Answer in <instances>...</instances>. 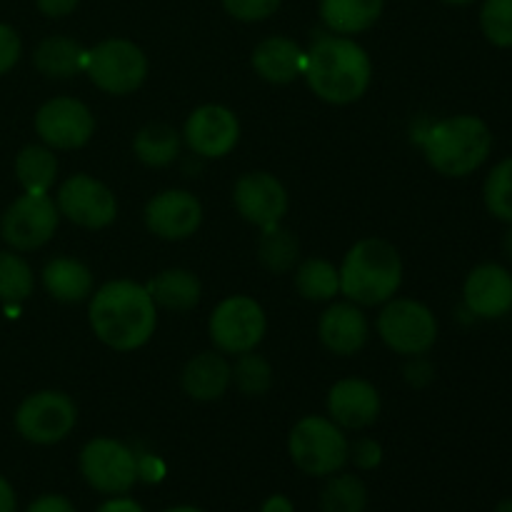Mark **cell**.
Instances as JSON below:
<instances>
[{"label":"cell","mask_w":512,"mask_h":512,"mask_svg":"<svg viewBox=\"0 0 512 512\" xmlns=\"http://www.w3.org/2000/svg\"><path fill=\"white\" fill-rule=\"evenodd\" d=\"M463 303L473 318L500 320L512 313V270L503 263H480L465 275Z\"/></svg>","instance_id":"e0dca14e"},{"label":"cell","mask_w":512,"mask_h":512,"mask_svg":"<svg viewBox=\"0 0 512 512\" xmlns=\"http://www.w3.org/2000/svg\"><path fill=\"white\" fill-rule=\"evenodd\" d=\"M328 418L343 430H365L380 418V393L363 378L338 380L328 390Z\"/></svg>","instance_id":"ac0fdd59"},{"label":"cell","mask_w":512,"mask_h":512,"mask_svg":"<svg viewBox=\"0 0 512 512\" xmlns=\"http://www.w3.org/2000/svg\"><path fill=\"white\" fill-rule=\"evenodd\" d=\"M25 512H75V505L70 503L65 495L48 493V495H40V498H35Z\"/></svg>","instance_id":"f35d334b"},{"label":"cell","mask_w":512,"mask_h":512,"mask_svg":"<svg viewBox=\"0 0 512 512\" xmlns=\"http://www.w3.org/2000/svg\"><path fill=\"white\" fill-rule=\"evenodd\" d=\"M260 512H295V505L288 495H270Z\"/></svg>","instance_id":"ee69618b"},{"label":"cell","mask_w":512,"mask_h":512,"mask_svg":"<svg viewBox=\"0 0 512 512\" xmlns=\"http://www.w3.org/2000/svg\"><path fill=\"white\" fill-rule=\"evenodd\" d=\"M95 512H145L143 505L133 498H125V495H110V500H105Z\"/></svg>","instance_id":"b9f144b4"},{"label":"cell","mask_w":512,"mask_h":512,"mask_svg":"<svg viewBox=\"0 0 512 512\" xmlns=\"http://www.w3.org/2000/svg\"><path fill=\"white\" fill-rule=\"evenodd\" d=\"M350 460L355 463V468L375 470L383 463V448H380L378 440L360 438L350 445Z\"/></svg>","instance_id":"8d00e7d4"},{"label":"cell","mask_w":512,"mask_h":512,"mask_svg":"<svg viewBox=\"0 0 512 512\" xmlns=\"http://www.w3.org/2000/svg\"><path fill=\"white\" fill-rule=\"evenodd\" d=\"M80 475L103 495H125L138 483V455L115 438H93L80 450Z\"/></svg>","instance_id":"30bf717a"},{"label":"cell","mask_w":512,"mask_h":512,"mask_svg":"<svg viewBox=\"0 0 512 512\" xmlns=\"http://www.w3.org/2000/svg\"><path fill=\"white\" fill-rule=\"evenodd\" d=\"M385 0H320V20L335 35H358L373 28Z\"/></svg>","instance_id":"d4e9b609"},{"label":"cell","mask_w":512,"mask_h":512,"mask_svg":"<svg viewBox=\"0 0 512 512\" xmlns=\"http://www.w3.org/2000/svg\"><path fill=\"white\" fill-rule=\"evenodd\" d=\"M165 475V465L153 455H138V480H148V483H158Z\"/></svg>","instance_id":"ab89813d"},{"label":"cell","mask_w":512,"mask_h":512,"mask_svg":"<svg viewBox=\"0 0 512 512\" xmlns=\"http://www.w3.org/2000/svg\"><path fill=\"white\" fill-rule=\"evenodd\" d=\"M340 273V293L360 308L388 303L403 285V260L393 243L383 238H363L345 253Z\"/></svg>","instance_id":"277c9868"},{"label":"cell","mask_w":512,"mask_h":512,"mask_svg":"<svg viewBox=\"0 0 512 512\" xmlns=\"http://www.w3.org/2000/svg\"><path fill=\"white\" fill-rule=\"evenodd\" d=\"M495 512H512V498L500 500V503L495 505Z\"/></svg>","instance_id":"7dc6e473"},{"label":"cell","mask_w":512,"mask_h":512,"mask_svg":"<svg viewBox=\"0 0 512 512\" xmlns=\"http://www.w3.org/2000/svg\"><path fill=\"white\" fill-rule=\"evenodd\" d=\"M35 133L53 150H78L95 135V115L83 100L60 95L40 105L35 113Z\"/></svg>","instance_id":"4fadbf2b"},{"label":"cell","mask_w":512,"mask_h":512,"mask_svg":"<svg viewBox=\"0 0 512 512\" xmlns=\"http://www.w3.org/2000/svg\"><path fill=\"white\" fill-rule=\"evenodd\" d=\"M485 210L500 223H512V155L493 165L483 183Z\"/></svg>","instance_id":"1f68e13d"},{"label":"cell","mask_w":512,"mask_h":512,"mask_svg":"<svg viewBox=\"0 0 512 512\" xmlns=\"http://www.w3.org/2000/svg\"><path fill=\"white\" fill-rule=\"evenodd\" d=\"M33 65L40 75L53 80H68L85 73L88 50L68 35H50L40 40L33 53Z\"/></svg>","instance_id":"603a6c76"},{"label":"cell","mask_w":512,"mask_h":512,"mask_svg":"<svg viewBox=\"0 0 512 512\" xmlns=\"http://www.w3.org/2000/svg\"><path fill=\"white\" fill-rule=\"evenodd\" d=\"M18 510V495H15L13 485L0 475V512H15Z\"/></svg>","instance_id":"7bdbcfd3"},{"label":"cell","mask_w":512,"mask_h":512,"mask_svg":"<svg viewBox=\"0 0 512 512\" xmlns=\"http://www.w3.org/2000/svg\"><path fill=\"white\" fill-rule=\"evenodd\" d=\"M368 488L358 475L335 473L320 490V512H365Z\"/></svg>","instance_id":"f546056e"},{"label":"cell","mask_w":512,"mask_h":512,"mask_svg":"<svg viewBox=\"0 0 512 512\" xmlns=\"http://www.w3.org/2000/svg\"><path fill=\"white\" fill-rule=\"evenodd\" d=\"M233 205L245 223L263 230L285 218L290 200L288 190L275 175L255 170L238 178L233 188Z\"/></svg>","instance_id":"9a60e30c"},{"label":"cell","mask_w":512,"mask_h":512,"mask_svg":"<svg viewBox=\"0 0 512 512\" xmlns=\"http://www.w3.org/2000/svg\"><path fill=\"white\" fill-rule=\"evenodd\" d=\"M378 335L393 353L418 358L438 343V318L420 300L390 298L378 315Z\"/></svg>","instance_id":"8992f818"},{"label":"cell","mask_w":512,"mask_h":512,"mask_svg":"<svg viewBox=\"0 0 512 512\" xmlns=\"http://www.w3.org/2000/svg\"><path fill=\"white\" fill-rule=\"evenodd\" d=\"M493 130L480 115L460 113L435 120L420 133V148L435 173L445 178H468L493 155Z\"/></svg>","instance_id":"3957f363"},{"label":"cell","mask_w":512,"mask_h":512,"mask_svg":"<svg viewBox=\"0 0 512 512\" xmlns=\"http://www.w3.org/2000/svg\"><path fill=\"white\" fill-rule=\"evenodd\" d=\"M145 288H148L153 303L170 313H188L200 303V295H203L198 275L185 268L163 270Z\"/></svg>","instance_id":"cb8c5ba5"},{"label":"cell","mask_w":512,"mask_h":512,"mask_svg":"<svg viewBox=\"0 0 512 512\" xmlns=\"http://www.w3.org/2000/svg\"><path fill=\"white\" fill-rule=\"evenodd\" d=\"M443 3H448V5H470V3H475V0H443Z\"/></svg>","instance_id":"c3c4849f"},{"label":"cell","mask_w":512,"mask_h":512,"mask_svg":"<svg viewBox=\"0 0 512 512\" xmlns=\"http://www.w3.org/2000/svg\"><path fill=\"white\" fill-rule=\"evenodd\" d=\"M15 178L23 193L48 195L58 180V158L48 145H25L15 155Z\"/></svg>","instance_id":"484cf974"},{"label":"cell","mask_w":512,"mask_h":512,"mask_svg":"<svg viewBox=\"0 0 512 512\" xmlns=\"http://www.w3.org/2000/svg\"><path fill=\"white\" fill-rule=\"evenodd\" d=\"M253 68L265 83L288 85L293 80L303 78L305 70V50L295 40L285 35H273L253 50Z\"/></svg>","instance_id":"44dd1931"},{"label":"cell","mask_w":512,"mask_h":512,"mask_svg":"<svg viewBox=\"0 0 512 512\" xmlns=\"http://www.w3.org/2000/svg\"><path fill=\"white\" fill-rule=\"evenodd\" d=\"M295 288L310 303H330L340 293V273L330 260L308 258L295 265Z\"/></svg>","instance_id":"83f0119b"},{"label":"cell","mask_w":512,"mask_h":512,"mask_svg":"<svg viewBox=\"0 0 512 512\" xmlns=\"http://www.w3.org/2000/svg\"><path fill=\"white\" fill-rule=\"evenodd\" d=\"M303 78L323 103H358L373 83V63L360 43L348 35H318L305 50Z\"/></svg>","instance_id":"7a4b0ae2"},{"label":"cell","mask_w":512,"mask_h":512,"mask_svg":"<svg viewBox=\"0 0 512 512\" xmlns=\"http://www.w3.org/2000/svg\"><path fill=\"white\" fill-rule=\"evenodd\" d=\"M258 255L260 263L265 265V270L275 275H283L295 270L300 260V243L288 228L283 225H270L263 228V235L258 240Z\"/></svg>","instance_id":"f1b7e54d"},{"label":"cell","mask_w":512,"mask_h":512,"mask_svg":"<svg viewBox=\"0 0 512 512\" xmlns=\"http://www.w3.org/2000/svg\"><path fill=\"white\" fill-rule=\"evenodd\" d=\"M78 3L80 0H35L40 13L48 15V18H65L78 8Z\"/></svg>","instance_id":"60d3db41"},{"label":"cell","mask_w":512,"mask_h":512,"mask_svg":"<svg viewBox=\"0 0 512 512\" xmlns=\"http://www.w3.org/2000/svg\"><path fill=\"white\" fill-rule=\"evenodd\" d=\"M60 218L85 230H103L118 218L115 193L93 175L75 173L65 180L55 195Z\"/></svg>","instance_id":"7c38bea8"},{"label":"cell","mask_w":512,"mask_h":512,"mask_svg":"<svg viewBox=\"0 0 512 512\" xmlns=\"http://www.w3.org/2000/svg\"><path fill=\"white\" fill-rule=\"evenodd\" d=\"M435 368L430 365V360L425 355H418V358H408V365H405V380L413 388H425V385L433 383Z\"/></svg>","instance_id":"74e56055"},{"label":"cell","mask_w":512,"mask_h":512,"mask_svg":"<svg viewBox=\"0 0 512 512\" xmlns=\"http://www.w3.org/2000/svg\"><path fill=\"white\" fill-rule=\"evenodd\" d=\"M20 53H23V43H20L18 30L0 23V75L10 73L18 65Z\"/></svg>","instance_id":"d590c367"},{"label":"cell","mask_w":512,"mask_h":512,"mask_svg":"<svg viewBox=\"0 0 512 512\" xmlns=\"http://www.w3.org/2000/svg\"><path fill=\"white\" fill-rule=\"evenodd\" d=\"M88 320L100 343L118 353H130L143 348L155 335L158 305L145 285L133 280H110L90 295Z\"/></svg>","instance_id":"6da1fadb"},{"label":"cell","mask_w":512,"mask_h":512,"mask_svg":"<svg viewBox=\"0 0 512 512\" xmlns=\"http://www.w3.org/2000/svg\"><path fill=\"white\" fill-rule=\"evenodd\" d=\"M85 75L108 95H130L148 78V58L133 40L110 38L88 50Z\"/></svg>","instance_id":"52a82bcc"},{"label":"cell","mask_w":512,"mask_h":512,"mask_svg":"<svg viewBox=\"0 0 512 512\" xmlns=\"http://www.w3.org/2000/svg\"><path fill=\"white\" fill-rule=\"evenodd\" d=\"M233 383L248 398H260V395H265L273 388V368H270V363L263 355L250 350V353L238 355V360H235Z\"/></svg>","instance_id":"d6a6232c"},{"label":"cell","mask_w":512,"mask_h":512,"mask_svg":"<svg viewBox=\"0 0 512 512\" xmlns=\"http://www.w3.org/2000/svg\"><path fill=\"white\" fill-rule=\"evenodd\" d=\"M268 330L263 305L250 295H230L215 305L208 333L215 350L223 355H243L258 348Z\"/></svg>","instance_id":"ba28073f"},{"label":"cell","mask_w":512,"mask_h":512,"mask_svg":"<svg viewBox=\"0 0 512 512\" xmlns=\"http://www.w3.org/2000/svg\"><path fill=\"white\" fill-rule=\"evenodd\" d=\"M40 280L45 293L58 303H83L93 295V273L88 265L75 258H53L45 263Z\"/></svg>","instance_id":"7402d4cb"},{"label":"cell","mask_w":512,"mask_h":512,"mask_svg":"<svg viewBox=\"0 0 512 512\" xmlns=\"http://www.w3.org/2000/svg\"><path fill=\"white\" fill-rule=\"evenodd\" d=\"M145 228L160 240H188L203 223V205L188 190H163L145 205Z\"/></svg>","instance_id":"2e32d148"},{"label":"cell","mask_w":512,"mask_h":512,"mask_svg":"<svg viewBox=\"0 0 512 512\" xmlns=\"http://www.w3.org/2000/svg\"><path fill=\"white\" fill-rule=\"evenodd\" d=\"M163 512H205L200 508H195V505H173V508L163 510Z\"/></svg>","instance_id":"bcb514c9"},{"label":"cell","mask_w":512,"mask_h":512,"mask_svg":"<svg viewBox=\"0 0 512 512\" xmlns=\"http://www.w3.org/2000/svg\"><path fill=\"white\" fill-rule=\"evenodd\" d=\"M503 255H505V260L512 265V223H508V228H505V233H503Z\"/></svg>","instance_id":"f6af8a7d"},{"label":"cell","mask_w":512,"mask_h":512,"mask_svg":"<svg viewBox=\"0 0 512 512\" xmlns=\"http://www.w3.org/2000/svg\"><path fill=\"white\" fill-rule=\"evenodd\" d=\"M480 30L500 50H512V0H485L480 5Z\"/></svg>","instance_id":"836d02e7"},{"label":"cell","mask_w":512,"mask_h":512,"mask_svg":"<svg viewBox=\"0 0 512 512\" xmlns=\"http://www.w3.org/2000/svg\"><path fill=\"white\" fill-rule=\"evenodd\" d=\"M133 153L148 168H168L180 155V133L165 123H150L133 138Z\"/></svg>","instance_id":"4316f807"},{"label":"cell","mask_w":512,"mask_h":512,"mask_svg":"<svg viewBox=\"0 0 512 512\" xmlns=\"http://www.w3.org/2000/svg\"><path fill=\"white\" fill-rule=\"evenodd\" d=\"M288 453L295 468L313 478H330L350 460V443L345 430L328 415H305L288 435Z\"/></svg>","instance_id":"5b68a950"},{"label":"cell","mask_w":512,"mask_h":512,"mask_svg":"<svg viewBox=\"0 0 512 512\" xmlns=\"http://www.w3.org/2000/svg\"><path fill=\"white\" fill-rule=\"evenodd\" d=\"M318 335L325 350L340 358H350L368 343L370 323L360 305L345 300V303H333L320 315Z\"/></svg>","instance_id":"d6986e66"},{"label":"cell","mask_w":512,"mask_h":512,"mask_svg":"<svg viewBox=\"0 0 512 512\" xmlns=\"http://www.w3.org/2000/svg\"><path fill=\"white\" fill-rule=\"evenodd\" d=\"M180 383L188 398L198 400V403H213L228 393L230 383H233V365L225 360L220 350H208L195 358L188 360L183 368Z\"/></svg>","instance_id":"ffe728a7"},{"label":"cell","mask_w":512,"mask_h":512,"mask_svg":"<svg viewBox=\"0 0 512 512\" xmlns=\"http://www.w3.org/2000/svg\"><path fill=\"white\" fill-rule=\"evenodd\" d=\"M15 430L33 445H55L73 433L78 408L73 398L60 390H38L15 410Z\"/></svg>","instance_id":"9c48e42d"},{"label":"cell","mask_w":512,"mask_h":512,"mask_svg":"<svg viewBox=\"0 0 512 512\" xmlns=\"http://www.w3.org/2000/svg\"><path fill=\"white\" fill-rule=\"evenodd\" d=\"M283 0H223L225 13L243 23H260L278 13Z\"/></svg>","instance_id":"e575fe53"},{"label":"cell","mask_w":512,"mask_h":512,"mask_svg":"<svg viewBox=\"0 0 512 512\" xmlns=\"http://www.w3.org/2000/svg\"><path fill=\"white\" fill-rule=\"evenodd\" d=\"M58 225V205L50 195L23 193L3 213L0 235L15 253H28V250L43 248L55 235Z\"/></svg>","instance_id":"8fae6325"},{"label":"cell","mask_w":512,"mask_h":512,"mask_svg":"<svg viewBox=\"0 0 512 512\" xmlns=\"http://www.w3.org/2000/svg\"><path fill=\"white\" fill-rule=\"evenodd\" d=\"M35 275L23 255L0 250V303L18 305L33 295Z\"/></svg>","instance_id":"4dcf8cb0"},{"label":"cell","mask_w":512,"mask_h":512,"mask_svg":"<svg viewBox=\"0 0 512 512\" xmlns=\"http://www.w3.org/2000/svg\"><path fill=\"white\" fill-rule=\"evenodd\" d=\"M183 140L190 153L205 160H220L235 150L240 140V120L225 105H200L183 125Z\"/></svg>","instance_id":"5bb4252c"}]
</instances>
